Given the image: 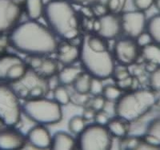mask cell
<instances>
[{"instance_id":"cell-6","label":"cell","mask_w":160,"mask_h":150,"mask_svg":"<svg viewBox=\"0 0 160 150\" xmlns=\"http://www.w3.org/2000/svg\"><path fill=\"white\" fill-rule=\"evenodd\" d=\"M77 144L82 150H108L112 145V138L106 125L95 122L78 134Z\"/></svg>"},{"instance_id":"cell-17","label":"cell","mask_w":160,"mask_h":150,"mask_svg":"<svg viewBox=\"0 0 160 150\" xmlns=\"http://www.w3.org/2000/svg\"><path fill=\"white\" fill-rule=\"evenodd\" d=\"M82 73V70L79 67L71 65H66L58 74L59 83L62 85H70L74 83V81Z\"/></svg>"},{"instance_id":"cell-7","label":"cell","mask_w":160,"mask_h":150,"mask_svg":"<svg viewBox=\"0 0 160 150\" xmlns=\"http://www.w3.org/2000/svg\"><path fill=\"white\" fill-rule=\"evenodd\" d=\"M22 114L17 94L7 85H0V120L6 126L13 128L19 123Z\"/></svg>"},{"instance_id":"cell-39","label":"cell","mask_w":160,"mask_h":150,"mask_svg":"<svg viewBox=\"0 0 160 150\" xmlns=\"http://www.w3.org/2000/svg\"><path fill=\"white\" fill-rule=\"evenodd\" d=\"M95 122L99 124V125H107L110 119L108 114L102 112V111H99V112H97L96 114H95Z\"/></svg>"},{"instance_id":"cell-37","label":"cell","mask_w":160,"mask_h":150,"mask_svg":"<svg viewBox=\"0 0 160 150\" xmlns=\"http://www.w3.org/2000/svg\"><path fill=\"white\" fill-rule=\"evenodd\" d=\"M108 8L107 6L102 5V4L99 3V2H95V4H93V13L95 14L96 16L98 17H102L103 15L108 14Z\"/></svg>"},{"instance_id":"cell-23","label":"cell","mask_w":160,"mask_h":150,"mask_svg":"<svg viewBox=\"0 0 160 150\" xmlns=\"http://www.w3.org/2000/svg\"><path fill=\"white\" fill-rule=\"evenodd\" d=\"M92 77L88 73H82L74 81V89L78 94H88Z\"/></svg>"},{"instance_id":"cell-25","label":"cell","mask_w":160,"mask_h":150,"mask_svg":"<svg viewBox=\"0 0 160 150\" xmlns=\"http://www.w3.org/2000/svg\"><path fill=\"white\" fill-rule=\"evenodd\" d=\"M87 44L91 50L95 52H104L108 51V43L105 38L101 36H88L85 38Z\"/></svg>"},{"instance_id":"cell-15","label":"cell","mask_w":160,"mask_h":150,"mask_svg":"<svg viewBox=\"0 0 160 150\" xmlns=\"http://www.w3.org/2000/svg\"><path fill=\"white\" fill-rule=\"evenodd\" d=\"M76 141L68 133L57 132L51 137V148L55 150H71L76 146Z\"/></svg>"},{"instance_id":"cell-4","label":"cell","mask_w":160,"mask_h":150,"mask_svg":"<svg viewBox=\"0 0 160 150\" xmlns=\"http://www.w3.org/2000/svg\"><path fill=\"white\" fill-rule=\"evenodd\" d=\"M79 59L86 72L92 78L106 79L114 74L115 66L114 58L108 51L95 52L89 48L85 38L80 46Z\"/></svg>"},{"instance_id":"cell-8","label":"cell","mask_w":160,"mask_h":150,"mask_svg":"<svg viewBox=\"0 0 160 150\" xmlns=\"http://www.w3.org/2000/svg\"><path fill=\"white\" fill-rule=\"evenodd\" d=\"M122 30L129 38H136L144 31L147 26V18L143 11H134L123 13L120 17Z\"/></svg>"},{"instance_id":"cell-11","label":"cell","mask_w":160,"mask_h":150,"mask_svg":"<svg viewBox=\"0 0 160 150\" xmlns=\"http://www.w3.org/2000/svg\"><path fill=\"white\" fill-rule=\"evenodd\" d=\"M27 138L19 131L15 129L0 130V149H21L25 148Z\"/></svg>"},{"instance_id":"cell-2","label":"cell","mask_w":160,"mask_h":150,"mask_svg":"<svg viewBox=\"0 0 160 150\" xmlns=\"http://www.w3.org/2000/svg\"><path fill=\"white\" fill-rule=\"evenodd\" d=\"M43 15L52 32L60 38L72 40L78 36L79 19L67 0H51L45 5Z\"/></svg>"},{"instance_id":"cell-38","label":"cell","mask_w":160,"mask_h":150,"mask_svg":"<svg viewBox=\"0 0 160 150\" xmlns=\"http://www.w3.org/2000/svg\"><path fill=\"white\" fill-rule=\"evenodd\" d=\"M133 85V78L132 77L129 76L128 78H125V79L120 80V81H117L116 85L119 89H121L122 90H126L131 88Z\"/></svg>"},{"instance_id":"cell-20","label":"cell","mask_w":160,"mask_h":150,"mask_svg":"<svg viewBox=\"0 0 160 150\" xmlns=\"http://www.w3.org/2000/svg\"><path fill=\"white\" fill-rule=\"evenodd\" d=\"M146 27L153 42L160 45V15H155L151 17L147 22Z\"/></svg>"},{"instance_id":"cell-33","label":"cell","mask_w":160,"mask_h":150,"mask_svg":"<svg viewBox=\"0 0 160 150\" xmlns=\"http://www.w3.org/2000/svg\"><path fill=\"white\" fill-rule=\"evenodd\" d=\"M45 88L41 85H36L31 88L28 91V97L29 98H42L45 94Z\"/></svg>"},{"instance_id":"cell-40","label":"cell","mask_w":160,"mask_h":150,"mask_svg":"<svg viewBox=\"0 0 160 150\" xmlns=\"http://www.w3.org/2000/svg\"><path fill=\"white\" fill-rule=\"evenodd\" d=\"M113 75H114V78H115L116 81H120V80L128 78L130 76V74L128 70H126L125 68H120V69L117 70H115V69Z\"/></svg>"},{"instance_id":"cell-44","label":"cell","mask_w":160,"mask_h":150,"mask_svg":"<svg viewBox=\"0 0 160 150\" xmlns=\"http://www.w3.org/2000/svg\"><path fill=\"white\" fill-rule=\"evenodd\" d=\"M59 81H58V76L57 77H50V79H48V88L50 90H54L55 89H56L57 87L59 85Z\"/></svg>"},{"instance_id":"cell-3","label":"cell","mask_w":160,"mask_h":150,"mask_svg":"<svg viewBox=\"0 0 160 150\" xmlns=\"http://www.w3.org/2000/svg\"><path fill=\"white\" fill-rule=\"evenodd\" d=\"M154 93L147 90H138L128 93L117 100L115 111L117 117L132 122L138 120L155 105Z\"/></svg>"},{"instance_id":"cell-29","label":"cell","mask_w":160,"mask_h":150,"mask_svg":"<svg viewBox=\"0 0 160 150\" xmlns=\"http://www.w3.org/2000/svg\"><path fill=\"white\" fill-rule=\"evenodd\" d=\"M102 94L106 100L111 101H117L122 95V90L117 85H108L103 88Z\"/></svg>"},{"instance_id":"cell-31","label":"cell","mask_w":160,"mask_h":150,"mask_svg":"<svg viewBox=\"0 0 160 150\" xmlns=\"http://www.w3.org/2000/svg\"><path fill=\"white\" fill-rule=\"evenodd\" d=\"M103 85H102V80L98 79L96 78H91V85H90V93L97 96L100 95L101 93H102L103 90Z\"/></svg>"},{"instance_id":"cell-12","label":"cell","mask_w":160,"mask_h":150,"mask_svg":"<svg viewBox=\"0 0 160 150\" xmlns=\"http://www.w3.org/2000/svg\"><path fill=\"white\" fill-rule=\"evenodd\" d=\"M101 29L98 33L99 36L105 39L116 38L122 31L121 19L114 14H107L99 18Z\"/></svg>"},{"instance_id":"cell-50","label":"cell","mask_w":160,"mask_h":150,"mask_svg":"<svg viewBox=\"0 0 160 150\" xmlns=\"http://www.w3.org/2000/svg\"><path fill=\"white\" fill-rule=\"evenodd\" d=\"M155 105H156L160 109V98H158V100H156V101H155Z\"/></svg>"},{"instance_id":"cell-35","label":"cell","mask_w":160,"mask_h":150,"mask_svg":"<svg viewBox=\"0 0 160 150\" xmlns=\"http://www.w3.org/2000/svg\"><path fill=\"white\" fill-rule=\"evenodd\" d=\"M155 0H133L135 7L140 11H145L151 8Z\"/></svg>"},{"instance_id":"cell-18","label":"cell","mask_w":160,"mask_h":150,"mask_svg":"<svg viewBox=\"0 0 160 150\" xmlns=\"http://www.w3.org/2000/svg\"><path fill=\"white\" fill-rule=\"evenodd\" d=\"M45 6L42 0H25V10L30 20L37 21L44 12Z\"/></svg>"},{"instance_id":"cell-32","label":"cell","mask_w":160,"mask_h":150,"mask_svg":"<svg viewBox=\"0 0 160 150\" xmlns=\"http://www.w3.org/2000/svg\"><path fill=\"white\" fill-rule=\"evenodd\" d=\"M135 39H136L135 40L136 43L141 48H143V47L147 46H148L149 44L153 42V40L149 33L144 32V31L142 33H141Z\"/></svg>"},{"instance_id":"cell-47","label":"cell","mask_w":160,"mask_h":150,"mask_svg":"<svg viewBox=\"0 0 160 150\" xmlns=\"http://www.w3.org/2000/svg\"><path fill=\"white\" fill-rule=\"evenodd\" d=\"M6 49V45H5V42H4V40H0V54H2L4 52Z\"/></svg>"},{"instance_id":"cell-51","label":"cell","mask_w":160,"mask_h":150,"mask_svg":"<svg viewBox=\"0 0 160 150\" xmlns=\"http://www.w3.org/2000/svg\"><path fill=\"white\" fill-rule=\"evenodd\" d=\"M3 126H4V124L2 123V121L0 120V130H1V129H2V127Z\"/></svg>"},{"instance_id":"cell-13","label":"cell","mask_w":160,"mask_h":150,"mask_svg":"<svg viewBox=\"0 0 160 150\" xmlns=\"http://www.w3.org/2000/svg\"><path fill=\"white\" fill-rule=\"evenodd\" d=\"M27 141L34 148H51V136L48 128L43 125H35L28 131L27 134Z\"/></svg>"},{"instance_id":"cell-49","label":"cell","mask_w":160,"mask_h":150,"mask_svg":"<svg viewBox=\"0 0 160 150\" xmlns=\"http://www.w3.org/2000/svg\"><path fill=\"white\" fill-rule=\"evenodd\" d=\"M98 2H99V3H101V4H102V5H105L108 7V0H98Z\"/></svg>"},{"instance_id":"cell-5","label":"cell","mask_w":160,"mask_h":150,"mask_svg":"<svg viewBox=\"0 0 160 150\" xmlns=\"http://www.w3.org/2000/svg\"><path fill=\"white\" fill-rule=\"evenodd\" d=\"M22 112L39 125H55L62 119L61 105L55 100L44 98H29L22 105Z\"/></svg>"},{"instance_id":"cell-48","label":"cell","mask_w":160,"mask_h":150,"mask_svg":"<svg viewBox=\"0 0 160 150\" xmlns=\"http://www.w3.org/2000/svg\"><path fill=\"white\" fill-rule=\"evenodd\" d=\"M154 3L155 4V7H157V9L160 11V0H155Z\"/></svg>"},{"instance_id":"cell-46","label":"cell","mask_w":160,"mask_h":150,"mask_svg":"<svg viewBox=\"0 0 160 150\" xmlns=\"http://www.w3.org/2000/svg\"><path fill=\"white\" fill-rule=\"evenodd\" d=\"M100 29H101V22H100L99 18L98 19L95 20L94 22H92V30L95 31V33L99 32Z\"/></svg>"},{"instance_id":"cell-41","label":"cell","mask_w":160,"mask_h":150,"mask_svg":"<svg viewBox=\"0 0 160 150\" xmlns=\"http://www.w3.org/2000/svg\"><path fill=\"white\" fill-rule=\"evenodd\" d=\"M31 60L29 62L30 66L35 70H38L40 68V66L42 65V61L43 58H41V56H31Z\"/></svg>"},{"instance_id":"cell-36","label":"cell","mask_w":160,"mask_h":150,"mask_svg":"<svg viewBox=\"0 0 160 150\" xmlns=\"http://www.w3.org/2000/svg\"><path fill=\"white\" fill-rule=\"evenodd\" d=\"M106 104V98L103 96L97 95L91 101V108L96 112H99L103 109Z\"/></svg>"},{"instance_id":"cell-1","label":"cell","mask_w":160,"mask_h":150,"mask_svg":"<svg viewBox=\"0 0 160 150\" xmlns=\"http://www.w3.org/2000/svg\"><path fill=\"white\" fill-rule=\"evenodd\" d=\"M9 41L15 50L30 56H46L55 52L58 48L52 31L33 20L15 27Z\"/></svg>"},{"instance_id":"cell-9","label":"cell","mask_w":160,"mask_h":150,"mask_svg":"<svg viewBox=\"0 0 160 150\" xmlns=\"http://www.w3.org/2000/svg\"><path fill=\"white\" fill-rule=\"evenodd\" d=\"M22 10L14 0H0V34L15 26L21 18Z\"/></svg>"},{"instance_id":"cell-10","label":"cell","mask_w":160,"mask_h":150,"mask_svg":"<svg viewBox=\"0 0 160 150\" xmlns=\"http://www.w3.org/2000/svg\"><path fill=\"white\" fill-rule=\"evenodd\" d=\"M115 55L122 65H132L139 56V46L133 38H122L115 43Z\"/></svg>"},{"instance_id":"cell-34","label":"cell","mask_w":160,"mask_h":150,"mask_svg":"<svg viewBox=\"0 0 160 150\" xmlns=\"http://www.w3.org/2000/svg\"><path fill=\"white\" fill-rule=\"evenodd\" d=\"M126 0H108V8L111 12L116 13L123 8Z\"/></svg>"},{"instance_id":"cell-27","label":"cell","mask_w":160,"mask_h":150,"mask_svg":"<svg viewBox=\"0 0 160 150\" xmlns=\"http://www.w3.org/2000/svg\"><path fill=\"white\" fill-rule=\"evenodd\" d=\"M54 98L61 105H68L71 101V96L67 89L63 86L58 85L54 90Z\"/></svg>"},{"instance_id":"cell-16","label":"cell","mask_w":160,"mask_h":150,"mask_svg":"<svg viewBox=\"0 0 160 150\" xmlns=\"http://www.w3.org/2000/svg\"><path fill=\"white\" fill-rule=\"evenodd\" d=\"M129 122L122 118L117 117L113 119H110L107 124V128L111 136L115 138H124L127 137L129 132Z\"/></svg>"},{"instance_id":"cell-14","label":"cell","mask_w":160,"mask_h":150,"mask_svg":"<svg viewBox=\"0 0 160 150\" xmlns=\"http://www.w3.org/2000/svg\"><path fill=\"white\" fill-rule=\"evenodd\" d=\"M58 62L65 65H72L79 58L80 48L71 43H63L58 46Z\"/></svg>"},{"instance_id":"cell-21","label":"cell","mask_w":160,"mask_h":150,"mask_svg":"<svg viewBox=\"0 0 160 150\" xmlns=\"http://www.w3.org/2000/svg\"><path fill=\"white\" fill-rule=\"evenodd\" d=\"M22 62V60L15 55H3L0 58V79H6L8 70L15 64Z\"/></svg>"},{"instance_id":"cell-24","label":"cell","mask_w":160,"mask_h":150,"mask_svg":"<svg viewBox=\"0 0 160 150\" xmlns=\"http://www.w3.org/2000/svg\"><path fill=\"white\" fill-rule=\"evenodd\" d=\"M57 71H58V63L55 60L51 58H43L42 65L37 70V72L42 76L50 78L55 76Z\"/></svg>"},{"instance_id":"cell-22","label":"cell","mask_w":160,"mask_h":150,"mask_svg":"<svg viewBox=\"0 0 160 150\" xmlns=\"http://www.w3.org/2000/svg\"><path fill=\"white\" fill-rule=\"evenodd\" d=\"M27 72H28V68L24 62H18L11 67V69L7 74L6 79L11 81H20L27 75Z\"/></svg>"},{"instance_id":"cell-45","label":"cell","mask_w":160,"mask_h":150,"mask_svg":"<svg viewBox=\"0 0 160 150\" xmlns=\"http://www.w3.org/2000/svg\"><path fill=\"white\" fill-rule=\"evenodd\" d=\"M98 0H69V2H74L75 4H82V5H90L98 2Z\"/></svg>"},{"instance_id":"cell-30","label":"cell","mask_w":160,"mask_h":150,"mask_svg":"<svg viewBox=\"0 0 160 150\" xmlns=\"http://www.w3.org/2000/svg\"><path fill=\"white\" fill-rule=\"evenodd\" d=\"M149 81L150 85L153 90H160V67L156 68L153 72H151Z\"/></svg>"},{"instance_id":"cell-26","label":"cell","mask_w":160,"mask_h":150,"mask_svg":"<svg viewBox=\"0 0 160 150\" xmlns=\"http://www.w3.org/2000/svg\"><path fill=\"white\" fill-rule=\"evenodd\" d=\"M86 127V121L82 116H74L68 123L69 130L74 134H79Z\"/></svg>"},{"instance_id":"cell-19","label":"cell","mask_w":160,"mask_h":150,"mask_svg":"<svg viewBox=\"0 0 160 150\" xmlns=\"http://www.w3.org/2000/svg\"><path fill=\"white\" fill-rule=\"evenodd\" d=\"M142 55L148 62L160 65V45L151 43L142 50Z\"/></svg>"},{"instance_id":"cell-28","label":"cell","mask_w":160,"mask_h":150,"mask_svg":"<svg viewBox=\"0 0 160 150\" xmlns=\"http://www.w3.org/2000/svg\"><path fill=\"white\" fill-rule=\"evenodd\" d=\"M145 134L152 136L153 138H155L160 146V117L154 118L150 121L146 129Z\"/></svg>"},{"instance_id":"cell-42","label":"cell","mask_w":160,"mask_h":150,"mask_svg":"<svg viewBox=\"0 0 160 150\" xmlns=\"http://www.w3.org/2000/svg\"><path fill=\"white\" fill-rule=\"evenodd\" d=\"M88 94H78V93H76L75 94V98L71 97V100L73 99V101L75 102L76 105H83L85 104L87 101H88Z\"/></svg>"},{"instance_id":"cell-43","label":"cell","mask_w":160,"mask_h":150,"mask_svg":"<svg viewBox=\"0 0 160 150\" xmlns=\"http://www.w3.org/2000/svg\"><path fill=\"white\" fill-rule=\"evenodd\" d=\"M96 113V111L94 110L91 107V108H88L84 110L83 114H82V118L85 119V121H90V120L95 119Z\"/></svg>"}]
</instances>
